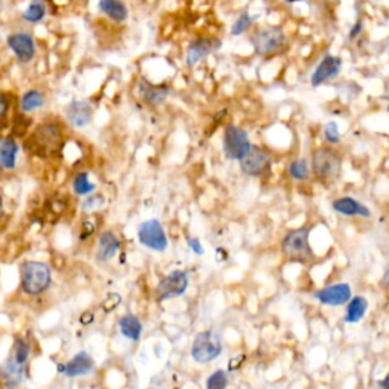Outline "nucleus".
I'll list each match as a JSON object with an SVG mask.
<instances>
[{
	"instance_id": "obj_1",
	"label": "nucleus",
	"mask_w": 389,
	"mask_h": 389,
	"mask_svg": "<svg viewBox=\"0 0 389 389\" xmlns=\"http://www.w3.org/2000/svg\"><path fill=\"white\" fill-rule=\"evenodd\" d=\"M52 284V269L44 261L28 260L20 266L21 291L29 297H38Z\"/></svg>"
},
{
	"instance_id": "obj_2",
	"label": "nucleus",
	"mask_w": 389,
	"mask_h": 389,
	"mask_svg": "<svg viewBox=\"0 0 389 389\" xmlns=\"http://www.w3.org/2000/svg\"><path fill=\"white\" fill-rule=\"evenodd\" d=\"M283 256L295 263H311L315 252L311 245V227H300L286 233L282 241Z\"/></svg>"
},
{
	"instance_id": "obj_3",
	"label": "nucleus",
	"mask_w": 389,
	"mask_h": 389,
	"mask_svg": "<svg viewBox=\"0 0 389 389\" xmlns=\"http://www.w3.org/2000/svg\"><path fill=\"white\" fill-rule=\"evenodd\" d=\"M312 172L322 184H333L343 173V157L329 146L318 148L312 155Z\"/></svg>"
},
{
	"instance_id": "obj_4",
	"label": "nucleus",
	"mask_w": 389,
	"mask_h": 389,
	"mask_svg": "<svg viewBox=\"0 0 389 389\" xmlns=\"http://www.w3.org/2000/svg\"><path fill=\"white\" fill-rule=\"evenodd\" d=\"M224 352V344L218 331L204 330L200 331L193 339L192 348H190V356L196 363H210L216 361Z\"/></svg>"
},
{
	"instance_id": "obj_5",
	"label": "nucleus",
	"mask_w": 389,
	"mask_h": 389,
	"mask_svg": "<svg viewBox=\"0 0 389 389\" xmlns=\"http://www.w3.org/2000/svg\"><path fill=\"white\" fill-rule=\"evenodd\" d=\"M286 44H288V37H286L283 28L280 26H268L257 31L252 37V46L261 57H273L282 52Z\"/></svg>"
},
{
	"instance_id": "obj_6",
	"label": "nucleus",
	"mask_w": 389,
	"mask_h": 389,
	"mask_svg": "<svg viewBox=\"0 0 389 389\" xmlns=\"http://www.w3.org/2000/svg\"><path fill=\"white\" fill-rule=\"evenodd\" d=\"M137 239L143 247L155 252H163L169 247L168 234L158 219L143 221L137 230Z\"/></svg>"
},
{
	"instance_id": "obj_7",
	"label": "nucleus",
	"mask_w": 389,
	"mask_h": 389,
	"mask_svg": "<svg viewBox=\"0 0 389 389\" xmlns=\"http://www.w3.org/2000/svg\"><path fill=\"white\" fill-rule=\"evenodd\" d=\"M189 275L186 271H177L169 273L166 277L158 282L157 288L154 291V297L158 303H163V301H169L172 298H177L184 295L189 289Z\"/></svg>"
},
{
	"instance_id": "obj_8",
	"label": "nucleus",
	"mask_w": 389,
	"mask_h": 389,
	"mask_svg": "<svg viewBox=\"0 0 389 389\" xmlns=\"http://www.w3.org/2000/svg\"><path fill=\"white\" fill-rule=\"evenodd\" d=\"M251 140L247 131L236 125H228L224 131V153L228 160L241 162L251 149Z\"/></svg>"
},
{
	"instance_id": "obj_9",
	"label": "nucleus",
	"mask_w": 389,
	"mask_h": 389,
	"mask_svg": "<svg viewBox=\"0 0 389 389\" xmlns=\"http://www.w3.org/2000/svg\"><path fill=\"white\" fill-rule=\"evenodd\" d=\"M269 168H271V155L259 146H251L248 154L241 160V171L252 178L265 175Z\"/></svg>"
},
{
	"instance_id": "obj_10",
	"label": "nucleus",
	"mask_w": 389,
	"mask_h": 389,
	"mask_svg": "<svg viewBox=\"0 0 389 389\" xmlns=\"http://www.w3.org/2000/svg\"><path fill=\"white\" fill-rule=\"evenodd\" d=\"M313 297L324 306L340 307V306H345L347 301L353 297V291H352V286L348 283H335V284L325 286V288L315 292Z\"/></svg>"
},
{
	"instance_id": "obj_11",
	"label": "nucleus",
	"mask_w": 389,
	"mask_h": 389,
	"mask_svg": "<svg viewBox=\"0 0 389 389\" xmlns=\"http://www.w3.org/2000/svg\"><path fill=\"white\" fill-rule=\"evenodd\" d=\"M94 367H96V363H94L93 357L87 352H79L69 362L58 365V372L70 379H76L92 374Z\"/></svg>"
},
{
	"instance_id": "obj_12",
	"label": "nucleus",
	"mask_w": 389,
	"mask_h": 389,
	"mask_svg": "<svg viewBox=\"0 0 389 389\" xmlns=\"http://www.w3.org/2000/svg\"><path fill=\"white\" fill-rule=\"evenodd\" d=\"M35 148L42 154H52L61 145V131L58 125L44 123L35 131Z\"/></svg>"
},
{
	"instance_id": "obj_13",
	"label": "nucleus",
	"mask_w": 389,
	"mask_h": 389,
	"mask_svg": "<svg viewBox=\"0 0 389 389\" xmlns=\"http://www.w3.org/2000/svg\"><path fill=\"white\" fill-rule=\"evenodd\" d=\"M6 43L10 46L12 53L23 64H26L35 57V42L28 33H14L8 35Z\"/></svg>"
},
{
	"instance_id": "obj_14",
	"label": "nucleus",
	"mask_w": 389,
	"mask_h": 389,
	"mask_svg": "<svg viewBox=\"0 0 389 389\" xmlns=\"http://www.w3.org/2000/svg\"><path fill=\"white\" fill-rule=\"evenodd\" d=\"M137 93L145 104L150 107H158L164 104L166 99H168L171 89L166 84L157 85L149 83L146 78H140V81L137 84Z\"/></svg>"
},
{
	"instance_id": "obj_15",
	"label": "nucleus",
	"mask_w": 389,
	"mask_h": 389,
	"mask_svg": "<svg viewBox=\"0 0 389 389\" xmlns=\"http://www.w3.org/2000/svg\"><path fill=\"white\" fill-rule=\"evenodd\" d=\"M340 69H343V60L338 57H333V55H325V57L320 61V64L313 70L311 78L312 85L320 87L324 83L331 81V79H335L339 75Z\"/></svg>"
},
{
	"instance_id": "obj_16",
	"label": "nucleus",
	"mask_w": 389,
	"mask_h": 389,
	"mask_svg": "<svg viewBox=\"0 0 389 389\" xmlns=\"http://www.w3.org/2000/svg\"><path fill=\"white\" fill-rule=\"evenodd\" d=\"M221 46H222V43L219 42V40H214V38L195 40V42L190 44L187 49V55H186L187 66L195 67L202 58L209 57V55H211L213 52H216Z\"/></svg>"
},
{
	"instance_id": "obj_17",
	"label": "nucleus",
	"mask_w": 389,
	"mask_h": 389,
	"mask_svg": "<svg viewBox=\"0 0 389 389\" xmlns=\"http://www.w3.org/2000/svg\"><path fill=\"white\" fill-rule=\"evenodd\" d=\"M333 210L347 218H371V210L353 196H340L331 204Z\"/></svg>"
},
{
	"instance_id": "obj_18",
	"label": "nucleus",
	"mask_w": 389,
	"mask_h": 389,
	"mask_svg": "<svg viewBox=\"0 0 389 389\" xmlns=\"http://www.w3.org/2000/svg\"><path fill=\"white\" fill-rule=\"evenodd\" d=\"M25 380V365H19L12 357L0 365V385L6 389L19 388Z\"/></svg>"
},
{
	"instance_id": "obj_19",
	"label": "nucleus",
	"mask_w": 389,
	"mask_h": 389,
	"mask_svg": "<svg viewBox=\"0 0 389 389\" xmlns=\"http://www.w3.org/2000/svg\"><path fill=\"white\" fill-rule=\"evenodd\" d=\"M66 117L71 126L75 128H84L93 119V107L85 101L70 102L66 110Z\"/></svg>"
},
{
	"instance_id": "obj_20",
	"label": "nucleus",
	"mask_w": 389,
	"mask_h": 389,
	"mask_svg": "<svg viewBox=\"0 0 389 389\" xmlns=\"http://www.w3.org/2000/svg\"><path fill=\"white\" fill-rule=\"evenodd\" d=\"M122 243L113 232H104L99 236L96 260L101 263H107L111 259L116 257V254L121 250Z\"/></svg>"
},
{
	"instance_id": "obj_21",
	"label": "nucleus",
	"mask_w": 389,
	"mask_h": 389,
	"mask_svg": "<svg viewBox=\"0 0 389 389\" xmlns=\"http://www.w3.org/2000/svg\"><path fill=\"white\" fill-rule=\"evenodd\" d=\"M19 145L11 137H5L0 140V168L5 171L15 169L19 157Z\"/></svg>"
},
{
	"instance_id": "obj_22",
	"label": "nucleus",
	"mask_w": 389,
	"mask_h": 389,
	"mask_svg": "<svg viewBox=\"0 0 389 389\" xmlns=\"http://www.w3.org/2000/svg\"><path fill=\"white\" fill-rule=\"evenodd\" d=\"M119 330H121L123 338L132 340V343H139L143 335V324L137 315L125 313L119 320Z\"/></svg>"
},
{
	"instance_id": "obj_23",
	"label": "nucleus",
	"mask_w": 389,
	"mask_h": 389,
	"mask_svg": "<svg viewBox=\"0 0 389 389\" xmlns=\"http://www.w3.org/2000/svg\"><path fill=\"white\" fill-rule=\"evenodd\" d=\"M368 311V300L362 295L352 297L347 301L345 309V322L347 324H357L361 322Z\"/></svg>"
},
{
	"instance_id": "obj_24",
	"label": "nucleus",
	"mask_w": 389,
	"mask_h": 389,
	"mask_svg": "<svg viewBox=\"0 0 389 389\" xmlns=\"http://www.w3.org/2000/svg\"><path fill=\"white\" fill-rule=\"evenodd\" d=\"M99 10L104 12L110 20L116 23H123L128 19V6L122 0H99Z\"/></svg>"
},
{
	"instance_id": "obj_25",
	"label": "nucleus",
	"mask_w": 389,
	"mask_h": 389,
	"mask_svg": "<svg viewBox=\"0 0 389 389\" xmlns=\"http://www.w3.org/2000/svg\"><path fill=\"white\" fill-rule=\"evenodd\" d=\"M44 105V96L42 92L38 90H28L21 96L20 108L23 113H33V111L42 108Z\"/></svg>"
},
{
	"instance_id": "obj_26",
	"label": "nucleus",
	"mask_w": 389,
	"mask_h": 389,
	"mask_svg": "<svg viewBox=\"0 0 389 389\" xmlns=\"http://www.w3.org/2000/svg\"><path fill=\"white\" fill-rule=\"evenodd\" d=\"M46 17V5L43 0H31L29 6L23 12V19L28 23H40Z\"/></svg>"
},
{
	"instance_id": "obj_27",
	"label": "nucleus",
	"mask_w": 389,
	"mask_h": 389,
	"mask_svg": "<svg viewBox=\"0 0 389 389\" xmlns=\"http://www.w3.org/2000/svg\"><path fill=\"white\" fill-rule=\"evenodd\" d=\"M74 190H75V193L79 196H87L96 190V184L92 182L89 173L81 172L74 178Z\"/></svg>"
},
{
	"instance_id": "obj_28",
	"label": "nucleus",
	"mask_w": 389,
	"mask_h": 389,
	"mask_svg": "<svg viewBox=\"0 0 389 389\" xmlns=\"http://www.w3.org/2000/svg\"><path fill=\"white\" fill-rule=\"evenodd\" d=\"M289 177L295 181H307L311 178V166L304 160V158H300V160H293L289 164Z\"/></svg>"
},
{
	"instance_id": "obj_29",
	"label": "nucleus",
	"mask_w": 389,
	"mask_h": 389,
	"mask_svg": "<svg viewBox=\"0 0 389 389\" xmlns=\"http://www.w3.org/2000/svg\"><path fill=\"white\" fill-rule=\"evenodd\" d=\"M228 372L225 370H216L205 380V389H227Z\"/></svg>"
},
{
	"instance_id": "obj_30",
	"label": "nucleus",
	"mask_w": 389,
	"mask_h": 389,
	"mask_svg": "<svg viewBox=\"0 0 389 389\" xmlns=\"http://www.w3.org/2000/svg\"><path fill=\"white\" fill-rule=\"evenodd\" d=\"M29 354H31V345H29L28 340L23 339V338L15 339L12 359L17 362L19 365H26V362L29 359Z\"/></svg>"
},
{
	"instance_id": "obj_31",
	"label": "nucleus",
	"mask_w": 389,
	"mask_h": 389,
	"mask_svg": "<svg viewBox=\"0 0 389 389\" xmlns=\"http://www.w3.org/2000/svg\"><path fill=\"white\" fill-rule=\"evenodd\" d=\"M252 23H254V17H251L248 11H243L232 25V31H230V33H232L233 37H239L247 33V31L252 26Z\"/></svg>"
},
{
	"instance_id": "obj_32",
	"label": "nucleus",
	"mask_w": 389,
	"mask_h": 389,
	"mask_svg": "<svg viewBox=\"0 0 389 389\" xmlns=\"http://www.w3.org/2000/svg\"><path fill=\"white\" fill-rule=\"evenodd\" d=\"M324 139L327 140L330 145H338L340 141V131L336 122H329L324 126Z\"/></svg>"
},
{
	"instance_id": "obj_33",
	"label": "nucleus",
	"mask_w": 389,
	"mask_h": 389,
	"mask_svg": "<svg viewBox=\"0 0 389 389\" xmlns=\"http://www.w3.org/2000/svg\"><path fill=\"white\" fill-rule=\"evenodd\" d=\"M121 303H122V298L119 293H108L107 298L104 300V303H102V309H104L105 313H110L121 306Z\"/></svg>"
},
{
	"instance_id": "obj_34",
	"label": "nucleus",
	"mask_w": 389,
	"mask_h": 389,
	"mask_svg": "<svg viewBox=\"0 0 389 389\" xmlns=\"http://www.w3.org/2000/svg\"><path fill=\"white\" fill-rule=\"evenodd\" d=\"M105 200H104V196H101V195H96V196H92L87 200L84 204H83V209L85 211H90V210H98L101 209L102 205H104Z\"/></svg>"
},
{
	"instance_id": "obj_35",
	"label": "nucleus",
	"mask_w": 389,
	"mask_h": 389,
	"mask_svg": "<svg viewBox=\"0 0 389 389\" xmlns=\"http://www.w3.org/2000/svg\"><path fill=\"white\" fill-rule=\"evenodd\" d=\"M187 245H189L190 251L196 254V256H202L204 254V247L198 237H187Z\"/></svg>"
},
{
	"instance_id": "obj_36",
	"label": "nucleus",
	"mask_w": 389,
	"mask_h": 389,
	"mask_svg": "<svg viewBox=\"0 0 389 389\" xmlns=\"http://www.w3.org/2000/svg\"><path fill=\"white\" fill-rule=\"evenodd\" d=\"M362 31H363V23H362V20H357L356 25H353V28L350 31V35L348 37H350V40H354L362 34Z\"/></svg>"
},
{
	"instance_id": "obj_37",
	"label": "nucleus",
	"mask_w": 389,
	"mask_h": 389,
	"mask_svg": "<svg viewBox=\"0 0 389 389\" xmlns=\"http://www.w3.org/2000/svg\"><path fill=\"white\" fill-rule=\"evenodd\" d=\"M8 99L5 98V94L0 92V121H2V119L6 116V113H8Z\"/></svg>"
},
{
	"instance_id": "obj_38",
	"label": "nucleus",
	"mask_w": 389,
	"mask_h": 389,
	"mask_svg": "<svg viewBox=\"0 0 389 389\" xmlns=\"http://www.w3.org/2000/svg\"><path fill=\"white\" fill-rule=\"evenodd\" d=\"M377 386L380 389H389V376L386 374L382 380H377Z\"/></svg>"
},
{
	"instance_id": "obj_39",
	"label": "nucleus",
	"mask_w": 389,
	"mask_h": 389,
	"mask_svg": "<svg viewBox=\"0 0 389 389\" xmlns=\"http://www.w3.org/2000/svg\"><path fill=\"white\" fill-rule=\"evenodd\" d=\"M284 2H288V3H297V2H303V0H284Z\"/></svg>"
},
{
	"instance_id": "obj_40",
	"label": "nucleus",
	"mask_w": 389,
	"mask_h": 389,
	"mask_svg": "<svg viewBox=\"0 0 389 389\" xmlns=\"http://www.w3.org/2000/svg\"><path fill=\"white\" fill-rule=\"evenodd\" d=\"M0 3H2V2H0Z\"/></svg>"
}]
</instances>
